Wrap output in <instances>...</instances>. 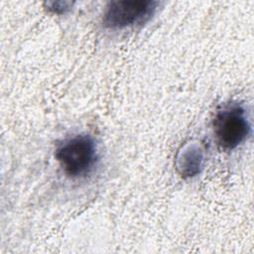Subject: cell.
<instances>
[{
    "mask_svg": "<svg viewBox=\"0 0 254 254\" xmlns=\"http://www.w3.org/2000/svg\"><path fill=\"white\" fill-rule=\"evenodd\" d=\"M158 2L153 0L111 1L104 10L102 24L111 30H120L148 22L157 10Z\"/></svg>",
    "mask_w": 254,
    "mask_h": 254,
    "instance_id": "3",
    "label": "cell"
},
{
    "mask_svg": "<svg viewBox=\"0 0 254 254\" xmlns=\"http://www.w3.org/2000/svg\"><path fill=\"white\" fill-rule=\"evenodd\" d=\"M72 3L70 2H49L47 3L48 9L54 13L60 14V13H64L66 10L70 8Z\"/></svg>",
    "mask_w": 254,
    "mask_h": 254,
    "instance_id": "4",
    "label": "cell"
},
{
    "mask_svg": "<svg viewBox=\"0 0 254 254\" xmlns=\"http://www.w3.org/2000/svg\"><path fill=\"white\" fill-rule=\"evenodd\" d=\"M212 127L218 146L225 151L239 147L251 132L246 110L237 102L228 103L217 110Z\"/></svg>",
    "mask_w": 254,
    "mask_h": 254,
    "instance_id": "2",
    "label": "cell"
},
{
    "mask_svg": "<svg viewBox=\"0 0 254 254\" xmlns=\"http://www.w3.org/2000/svg\"><path fill=\"white\" fill-rule=\"evenodd\" d=\"M55 158L67 177L80 179L87 176L95 167L97 147L91 136L77 134L59 144Z\"/></svg>",
    "mask_w": 254,
    "mask_h": 254,
    "instance_id": "1",
    "label": "cell"
}]
</instances>
